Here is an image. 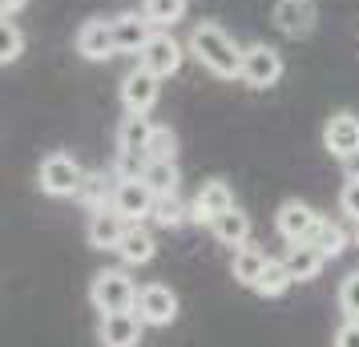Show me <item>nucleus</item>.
<instances>
[{
    "label": "nucleus",
    "instance_id": "1",
    "mask_svg": "<svg viewBox=\"0 0 359 347\" xmlns=\"http://www.w3.org/2000/svg\"><path fill=\"white\" fill-rule=\"evenodd\" d=\"M186 49H190V57H194L210 77H218V81H234V77L243 73V49L246 45H238L218 20H198L194 29H190V36H186Z\"/></svg>",
    "mask_w": 359,
    "mask_h": 347
},
{
    "label": "nucleus",
    "instance_id": "2",
    "mask_svg": "<svg viewBox=\"0 0 359 347\" xmlns=\"http://www.w3.org/2000/svg\"><path fill=\"white\" fill-rule=\"evenodd\" d=\"M89 303H93L101 315L133 311V303H137V283L130 279L126 266H105V271H97L93 283H89Z\"/></svg>",
    "mask_w": 359,
    "mask_h": 347
},
{
    "label": "nucleus",
    "instance_id": "3",
    "mask_svg": "<svg viewBox=\"0 0 359 347\" xmlns=\"http://www.w3.org/2000/svg\"><path fill=\"white\" fill-rule=\"evenodd\" d=\"M36 182H41V194H49V198H77L85 186V170L77 165V158H69V154H49L41 170H36Z\"/></svg>",
    "mask_w": 359,
    "mask_h": 347
},
{
    "label": "nucleus",
    "instance_id": "4",
    "mask_svg": "<svg viewBox=\"0 0 359 347\" xmlns=\"http://www.w3.org/2000/svg\"><path fill=\"white\" fill-rule=\"evenodd\" d=\"M283 53L275 45H266V41H255V45H246L243 49V73H238V81L246 89H275L283 81Z\"/></svg>",
    "mask_w": 359,
    "mask_h": 347
},
{
    "label": "nucleus",
    "instance_id": "5",
    "mask_svg": "<svg viewBox=\"0 0 359 347\" xmlns=\"http://www.w3.org/2000/svg\"><path fill=\"white\" fill-rule=\"evenodd\" d=\"M186 45H182L178 36L170 33V29H154V36L146 41V49L137 53V65H146L149 73H158V77H174L182 69V61H186Z\"/></svg>",
    "mask_w": 359,
    "mask_h": 347
},
{
    "label": "nucleus",
    "instance_id": "6",
    "mask_svg": "<svg viewBox=\"0 0 359 347\" xmlns=\"http://www.w3.org/2000/svg\"><path fill=\"white\" fill-rule=\"evenodd\" d=\"M133 311L142 315L146 327H170V323L178 319V295H174L165 283H146V287H137Z\"/></svg>",
    "mask_w": 359,
    "mask_h": 347
},
{
    "label": "nucleus",
    "instance_id": "7",
    "mask_svg": "<svg viewBox=\"0 0 359 347\" xmlns=\"http://www.w3.org/2000/svg\"><path fill=\"white\" fill-rule=\"evenodd\" d=\"M162 97V77L149 73L146 65H133L126 77H121V105L126 114H149Z\"/></svg>",
    "mask_w": 359,
    "mask_h": 347
},
{
    "label": "nucleus",
    "instance_id": "8",
    "mask_svg": "<svg viewBox=\"0 0 359 347\" xmlns=\"http://www.w3.org/2000/svg\"><path fill=\"white\" fill-rule=\"evenodd\" d=\"M271 20H275V29L283 36L303 41V36H311L315 25H319V4H315V0H275Z\"/></svg>",
    "mask_w": 359,
    "mask_h": 347
},
{
    "label": "nucleus",
    "instance_id": "9",
    "mask_svg": "<svg viewBox=\"0 0 359 347\" xmlns=\"http://www.w3.org/2000/svg\"><path fill=\"white\" fill-rule=\"evenodd\" d=\"M319 210H311L307 202H299V198H287L283 206H278V215H275V231L283 243H311V234H315V226H319Z\"/></svg>",
    "mask_w": 359,
    "mask_h": 347
},
{
    "label": "nucleus",
    "instance_id": "10",
    "mask_svg": "<svg viewBox=\"0 0 359 347\" xmlns=\"http://www.w3.org/2000/svg\"><path fill=\"white\" fill-rule=\"evenodd\" d=\"M323 146H327L331 158H339V162H355L359 158V114L339 109V114L323 125Z\"/></svg>",
    "mask_w": 359,
    "mask_h": 347
},
{
    "label": "nucleus",
    "instance_id": "11",
    "mask_svg": "<svg viewBox=\"0 0 359 347\" xmlns=\"http://www.w3.org/2000/svg\"><path fill=\"white\" fill-rule=\"evenodd\" d=\"M154 202H158V194L142 178H117V186H114L117 215H126L130 222H142V218H154Z\"/></svg>",
    "mask_w": 359,
    "mask_h": 347
},
{
    "label": "nucleus",
    "instance_id": "12",
    "mask_svg": "<svg viewBox=\"0 0 359 347\" xmlns=\"http://www.w3.org/2000/svg\"><path fill=\"white\" fill-rule=\"evenodd\" d=\"M146 335V323L137 311H114V315H101L97 323V339L101 347H137Z\"/></svg>",
    "mask_w": 359,
    "mask_h": 347
},
{
    "label": "nucleus",
    "instance_id": "13",
    "mask_svg": "<svg viewBox=\"0 0 359 347\" xmlns=\"http://www.w3.org/2000/svg\"><path fill=\"white\" fill-rule=\"evenodd\" d=\"M226 210H234V190L226 182H218V178L202 186L194 194V202H190V218H194L198 226H214Z\"/></svg>",
    "mask_w": 359,
    "mask_h": 347
},
{
    "label": "nucleus",
    "instance_id": "14",
    "mask_svg": "<svg viewBox=\"0 0 359 347\" xmlns=\"http://www.w3.org/2000/svg\"><path fill=\"white\" fill-rule=\"evenodd\" d=\"M130 231V218L117 215L114 206H101L89 215V226H85V238H89V247L97 250H117L121 247V238Z\"/></svg>",
    "mask_w": 359,
    "mask_h": 347
},
{
    "label": "nucleus",
    "instance_id": "15",
    "mask_svg": "<svg viewBox=\"0 0 359 347\" xmlns=\"http://www.w3.org/2000/svg\"><path fill=\"white\" fill-rule=\"evenodd\" d=\"M77 53L85 61H109V57H117L114 20H85L77 29Z\"/></svg>",
    "mask_w": 359,
    "mask_h": 347
},
{
    "label": "nucleus",
    "instance_id": "16",
    "mask_svg": "<svg viewBox=\"0 0 359 347\" xmlns=\"http://www.w3.org/2000/svg\"><path fill=\"white\" fill-rule=\"evenodd\" d=\"M149 36H154V25L146 20V13H121V17H114V45H117V53L137 57V53L146 49Z\"/></svg>",
    "mask_w": 359,
    "mask_h": 347
},
{
    "label": "nucleus",
    "instance_id": "17",
    "mask_svg": "<svg viewBox=\"0 0 359 347\" xmlns=\"http://www.w3.org/2000/svg\"><path fill=\"white\" fill-rule=\"evenodd\" d=\"M283 263H287V271H291L294 283H311V279H319L327 254L319 247H311V243H294V247H287Z\"/></svg>",
    "mask_w": 359,
    "mask_h": 347
},
{
    "label": "nucleus",
    "instance_id": "18",
    "mask_svg": "<svg viewBox=\"0 0 359 347\" xmlns=\"http://www.w3.org/2000/svg\"><path fill=\"white\" fill-rule=\"evenodd\" d=\"M117 254H121L126 266H142V263H149V259L158 254V243H154V234H149L142 222H130V231H126V238H121Z\"/></svg>",
    "mask_w": 359,
    "mask_h": 347
},
{
    "label": "nucleus",
    "instance_id": "19",
    "mask_svg": "<svg viewBox=\"0 0 359 347\" xmlns=\"http://www.w3.org/2000/svg\"><path fill=\"white\" fill-rule=\"evenodd\" d=\"M149 137H154V121L146 114H126V121L117 125V149L121 154H146Z\"/></svg>",
    "mask_w": 359,
    "mask_h": 347
},
{
    "label": "nucleus",
    "instance_id": "20",
    "mask_svg": "<svg viewBox=\"0 0 359 347\" xmlns=\"http://www.w3.org/2000/svg\"><path fill=\"white\" fill-rule=\"evenodd\" d=\"M210 234L222 243V247H234V250H238V247H246V243H250V218H246L243 210L234 206V210H226V215L214 222Z\"/></svg>",
    "mask_w": 359,
    "mask_h": 347
},
{
    "label": "nucleus",
    "instance_id": "21",
    "mask_svg": "<svg viewBox=\"0 0 359 347\" xmlns=\"http://www.w3.org/2000/svg\"><path fill=\"white\" fill-rule=\"evenodd\" d=\"M266 263H271V259H266L259 247H238L234 259H230V275H234V283H243V287L255 291V283H259V275L266 271Z\"/></svg>",
    "mask_w": 359,
    "mask_h": 347
},
{
    "label": "nucleus",
    "instance_id": "22",
    "mask_svg": "<svg viewBox=\"0 0 359 347\" xmlns=\"http://www.w3.org/2000/svg\"><path fill=\"white\" fill-rule=\"evenodd\" d=\"M190 0H142V13L154 29H174L182 17H186Z\"/></svg>",
    "mask_w": 359,
    "mask_h": 347
},
{
    "label": "nucleus",
    "instance_id": "23",
    "mask_svg": "<svg viewBox=\"0 0 359 347\" xmlns=\"http://www.w3.org/2000/svg\"><path fill=\"white\" fill-rule=\"evenodd\" d=\"M291 271H287V263L283 259H271L266 263V271L259 275V283H255V291H259L262 299H283L287 291H291Z\"/></svg>",
    "mask_w": 359,
    "mask_h": 347
},
{
    "label": "nucleus",
    "instance_id": "24",
    "mask_svg": "<svg viewBox=\"0 0 359 347\" xmlns=\"http://www.w3.org/2000/svg\"><path fill=\"white\" fill-rule=\"evenodd\" d=\"M142 182L162 198V194H178V182H182V174H178V162H146V174H142Z\"/></svg>",
    "mask_w": 359,
    "mask_h": 347
},
{
    "label": "nucleus",
    "instance_id": "25",
    "mask_svg": "<svg viewBox=\"0 0 359 347\" xmlns=\"http://www.w3.org/2000/svg\"><path fill=\"white\" fill-rule=\"evenodd\" d=\"M311 247H319L327 259H339L343 250H347V231H343L339 222H331V218H319V226L311 234Z\"/></svg>",
    "mask_w": 359,
    "mask_h": 347
},
{
    "label": "nucleus",
    "instance_id": "26",
    "mask_svg": "<svg viewBox=\"0 0 359 347\" xmlns=\"http://www.w3.org/2000/svg\"><path fill=\"white\" fill-rule=\"evenodd\" d=\"M186 218H190V206H186L178 194H162V198L154 202V222H158V226H165V231L182 226Z\"/></svg>",
    "mask_w": 359,
    "mask_h": 347
},
{
    "label": "nucleus",
    "instance_id": "27",
    "mask_svg": "<svg viewBox=\"0 0 359 347\" xmlns=\"http://www.w3.org/2000/svg\"><path fill=\"white\" fill-rule=\"evenodd\" d=\"M25 53V33H20L13 17H0V65H17Z\"/></svg>",
    "mask_w": 359,
    "mask_h": 347
},
{
    "label": "nucleus",
    "instance_id": "28",
    "mask_svg": "<svg viewBox=\"0 0 359 347\" xmlns=\"http://www.w3.org/2000/svg\"><path fill=\"white\" fill-rule=\"evenodd\" d=\"M77 198L89 206V215L101 210V206H114V186H105V174H85V186Z\"/></svg>",
    "mask_w": 359,
    "mask_h": 347
},
{
    "label": "nucleus",
    "instance_id": "29",
    "mask_svg": "<svg viewBox=\"0 0 359 347\" xmlns=\"http://www.w3.org/2000/svg\"><path fill=\"white\" fill-rule=\"evenodd\" d=\"M146 158L149 162H174L178 158V137L170 125H154V137H149L146 146Z\"/></svg>",
    "mask_w": 359,
    "mask_h": 347
},
{
    "label": "nucleus",
    "instance_id": "30",
    "mask_svg": "<svg viewBox=\"0 0 359 347\" xmlns=\"http://www.w3.org/2000/svg\"><path fill=\"white\" fill-rule=\"evenodd\" d=\"M339 311L343 319H359V271H351L339 283Z\"/></svg>",
    "mask_w": 359,
    "mask_h": 347
},
{
    "label": "nucleus",
    "instance_id": "31",
    "mask_svg": "<svg viewBox=\"0 0 359 347\" xmlns=\"http://www.w3.org/2000/svg\"><path fill=\"white\" fill-rule=\"evenodd\" d=\"M339 210L347 218H355L359 222V174H351L347 182H343V190H339Z\"/></svg>",
    "mask_w": 359,
    "mask_h": 347
},
{
    "label": "nucleus",
    "instance_id": "32",
    "mask_svg": "<svg viewBox=\"0 0 359 347\" xmlns=\"http://www.w3.org/2000/svg\"><path fill=\"white\" fill-rule=\"evenodd\" d=\"M331 347H359V319H343L339 327H335Z\"/></svg>",
    "mask_w": 359,
    "mask_h": 347
},
{
    "label": "nucleus",
    "instance_id": "33",
    "mask_svg": "<svg viewBox=\"0 0 359 347\" xmlns=\"http://www.w3.org/2000/svg\"><path fill=\"white\" fill-rule=\"evenodd\" d=\"M29 0H0V17H17Z\"/></svg>",
    "mask_w": 359,
    "mask_h": 347
},
{
    "label": "nucleus",
    "instance_id": "34",
    "mask_svg": "<svg viewBox=\"0 0 359 347\" xmlns=\"http://www.w3.org/2000/svg\"><path fill=\"white\" fill-rule=\"evenodd\" d=\"M355 247H359V231H355Z\"/></svg>",
    "mask_w": 359,
    "mask_h": 347
}]
</instances>
